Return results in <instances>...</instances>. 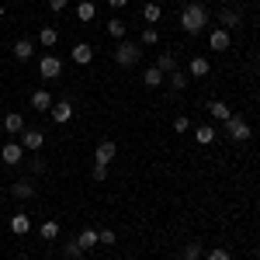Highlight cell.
<instances>
[{"instance_id": "f35d334b", "label": "cell", "mask_w": 260, "mask_h": 260, "mask_svg": "<svg viewBox=\"0 0 260 260\" xmlns=\"http://www.w3.org/2000/svg\"><path fill=\"white\" fill-rule=\"evenodd\" d=\"M0 18H4V4H0Z\"/></svg>"}, {"instance_id": "f546056e", "label": "cell", "mask_w": 260, "mask_h": 260, "mask_svg": "<svg viewBox=\"0 0 260 260\" xmlns=\"http://www.w3.org/2000/svg\"><path fill=\"white\" fill-rule=\"evenodd\" d=\"M62 253H66V260H80L83 257V250H80V243H77V240L62 243Z\"/></svg>"}, {"instance_id": "d6986e66", "label": "cell", "mask_w": 260, "mask_h": 260, "mask_svg": "<svg viewBox=\"0 0 260 260\" xmlns=\"http://www.w3.org/2000/svg\"><path fill=\"white\" fill-rule=\"evenodd\" d=\"M219 21H222V28L229 31V28H236V24H240V11H233V7H222V11H219Z\"/></svg>"}, {"instance_id": "52a82bcc", "label": "cell", "mask_w": 260, "mask_h": 260, "mask_svg": "<svg viewBox=\"0 0 260 260\" xmlns=\"http://www.w3.org/2000/svg\"><path fill=\"white\" fill-rule=\"evenodd\" d=\"M0 160L7 163V167H18V163L24 160V146H21V142H7V146L0 149Z\"/></svg>"}, {"instance_id": "7bdbcfd3", "label": "cell", "mask_w": 260, "mask_h": 260, "mask_svg": "<svg viewBox=\"0 0 260 260\" xmlns=\"http://www.w3.org/2000/svg\"><path fill=\"white\" fill-rule=\"evenodd\" d=\"M0 121H4V118H0Z\"/></svg>"}, {"instance_id": "ba28073f", "label": "cell", "mask_w": 260, "mask_h": 260, "mask_svg": "<svg viewBox=\"0 0 260 260\" xmlns=\"http://www.w3.org/2000/svg\"><path fill=\"white\" fill-rule=\"evenodd\" d=\"M70 59L77 62V66H87V62L94 59V45H90V42H77L73 52H70Z\"/></svg>"}, {"instance_id": "4316f807", "label": "cell", "mask_w": 260, "mask_h": 260, "mask_svg": "<svg viewBox=\"0 0 260 260\" xmlns=\"http://www.w3.org/2000/svg\"><path fill=\"white\" fill-rule=\"evenodd\" d=\"M160 18H163L160 4H146V7H142V21H149V28H153V24H156Z\"/></svg>"}, {"instance_id": "d6a6232c", "label": "cell", "mask_w": 260, "mask_h": 260, "mask_svg": "<svg viewBox=\"0 0 260 260\" xmlns=\"http://www.w3.org/2000/svg\"><path fill=\"white\" fill-rule=\"evenodd\" d=\"M205 260H233V257H229V250L215 246V250H208V253H205Z\"/></svg>"}, {"instance_id": "ab89813d", "label": "cell", "mask_w": 260, "mask_h": 260, "mask_svg": "<svg viewBox=\"0 0 260 260\" xmlns=\"http://www.w3.org/2000/svg\"><path fill=\"white\" fill-rule=\"evenodd\" d=\"M257 62H260V49H257Z\"/></svg>"}, {"instance_id": "74e56055", "label": "cell", "mask_w": 260, "mask_h": 260, "mask_svg": "<svg viewBox=\"0 0 260 260\" xmlns=\"http://www.w3.org/2000/svg\"><path fill=\"white\" fill-rule=\"evenodd\" d=\"M222 4H225V7H229V4H236V0H222Z\"/></svg>"}, {"instance_id": "277c9868", "label": "cell", "mask_w": 260, "mask_h": 260, "mask_svg": "<svg viewBox=\"0 0 260 260\" xmlns=\"http://www.w3.org/2000/svg\"><path fill=\"white\" fill-rule=\"evenodd\" d=\"M39 77H42V80H59V77H62V59H59V56H52V52L42 56V59H39Z\"/></svg>"}, {"instance_id": "7402d4cb", "label": "cell", "mask_w": 260, "mask_h": 260, "mask_svg": "<svg viewBox=\"0 0 260 260\" xmlns=\"http://www.w3.org/2000/svg\"><path fill=\"white\" fill-rule=\"evenodd\" d=\"M77 243H80L83 253H87V250H94V246H98V229H83L80 236H77Z\"/></svg>"}, {"instance_id": "1f68e13d", "label": "cell", "mask_w": 260, "mask_h": 260, "mask_svg": "<svg viewBox=\"0 0 260 260\" xmlns=\"http://www.w3.org/2000/svg\"><path fill=\"white\" fill-rule=\"evenodd\" d=\"M98 246H115V233L111 229H98Z\"/></svg>"}, {"instance_id": "d590c367", "label": "cell", "mask_w": 260, "mask_h": 260, "mask_svg": "<svg viewBox=\"0 0 260 260\" xmlns=\"http://www.w3.org/2000/svg\"><path fill=\"white\" fill-rule=\"evenodd\" d=\"M49 11H56V14L66 11V0H49Z\"/></svg>"}, {"instance_id": "30bf717a", "label": "cell", "mask_w": 260, "mask_h": 260, "mask_svg": "<svg viewBox=\"0 0 260 260\" xmlns=\"http://www.w3.org/2000/svg\"><path fill=\"white\" fill-rule=\"evenodd\" d=\"M11 52H14V59H18V62H28L31 56H35V42H31V39H18Z\"/></svg>"}, {"instance_id": "4dcf8cb0", "label": "cell", "mask_w": 260, "mask_h": 260, "mask_svg": "<svg viewBox=\"0 0 260 260\" xmlns=\"http://www.w3.org/2000/svg\"><path fill=\"white\" fill-rule=\"evenodd\" d=\"M156 42H160V31H156V28H146L139 35V45H156Z\"/></svg>"}, {"instance_id": "d4e9b609", "label": "cell", "mask_w": 260, "mask_h": 260, "mask_svg": "<svg viewBox=\"0 0 260 260\" xmlns=\"http://www.w3.org/2000/svg\"><path fill=\"white\" fill-rule=\"evenodd\" d=\"M104 31H108V35H111V39H115V42H121V39H125V21L111 18V21H108V24H104Z\"/></svg>"}, {"instance_id": "836d02e7", "label": "cell", "mask_w": 260, "mask_h": 260, "mask_svg": "<svg viewBox=\"0 0 260 260\" xmlns=\"http://www.w3.org/2000/svg\"><path fill=\"white\" fill-rule=\"evenodd\" d=\"M187 128H191V118L187 115H177L174 118V132H187Z\"/></svg>"}, {"instance_id": "cb8c5ba5", "label": "cell", "mask_w": 260, "mask_h": 260, "mask_svg": "<svg viewBox=\"0 0 260 260\" xmlns=\"http://www.w3.org/2000/svg\"><path fill=\"white\" fill-rule=\"evenodd\" d=\"M11 191H14V198H21V201L35 198V187H31V180H18V184H14Z\"/></svg>"}, {"instance_id": "5bb4252c", "label": "cell", "mask_w": 260, "mask_h": 260, "mask_svg": "<svg viewBox=\"0 0 260 260\" xmlns=\"http://www.w3.org/2000/svg\"><path fill=\"white\" fill-rule=\"evenodd\" d=\"M0 125H4V132H11V136H21V132H24V118H21L18 111L4 115V121H0Z\"/></svg>"}, {"instance_id": "b9f144b4", "label": "cell", "mask_w": 260, "mask_h": 260, "mask_svg": "<svg viewBox=\"0 0 260 260\" xmlns=\"http://www.w3.org/2000/svg\"><path fill=\"white\" fill-rule=\"evenodd\" d=\"M80 260H87V257H80Z\"/></svg>"}, {"instance_id": "3957f363", "label": "cell", "mask_w": 260, "mask_h": 260, "mask_svg": "<svg viewBox=\"0 0 260 260\" xmlns=\"http://www.w3.org/2000/svg\"><path fill=\"white\" fill-rule=\"evenodd\" d=\"M142 56V49H139V42H128V39H121L118 42V49H115V62L118 66H136Z\"/></svg>"}, {"instance_id": "44dd1931", "label": "cell", "mask_w": 260, "mask_h": 260, "mask_svg": "<svg viewBox=\"0 0 260 260\" xmlns=\"http://www.w3.org/2000/svg\"><path fill=\"white\" fill-rule=\"evenodd\" d=\"M194 142H201V146L215 142V125H198V128H194Z\"/></svg>"}, {"instance_id": "60d3db41", "label": "cell", "mask_w": 260, "mask_h": 260, "mask_svg": "<svg viewBox=\"0 0 260 260\" xmlns=\"http://www.w3.org/2000/svg\"><path fill=\"white\" fill-rule=\"evenodd\" d=\"M0 253H4V246H0Z\"/></svg>"}, {"instance_id": "e575fe53", "label": "cell", "mask_w": 260, "mask_h": 260, "mask_svg": "<svg viewBox=\"0 0 260 260\" xmlns=\"http://www.w3.org/2000/svg\"><path fill=\"white\" fill-rule=\"evenodd\" d=\"M90 177L98 180V184H101V180H108V167H101V163H94V170H90Z\"/></svg>"}, {"instance_id": "484cf974", "label": "cell", "mask_w": 260, "mask_h": 260, "mask_svg": "<svg viewBox=\"0 0 260 260\" xmlns=\"http://www.w3.org/2000/svg\"><path fill=\"white\" fill-rule=\"evenodd\" d=\"M156 70H163L167 77L177 70V59H174V52H160V59H156Z\"/></svg>"}, {"instance_id": "ac0fdd59", "label": "cell", "mask_w": 260, "mask_h": 260, "mask_svg": "<svg viewBox=\"0 0 260 260\" xmlns=\"http://www.w3.org/2000/svg\"><path fill=\"white\" fill-rule=\"evenodd\" d=\"M56 42H59V28H52V24H45V28L39 31V45H45V49H52Z\"/></svg>"}, {"instance_id": "2e32d148", "label": "cell", "mask_w": 260, "mask_h": 260, "mask_svg": "<svg viewBox=\"0 0 260 260\" xmlns=\"http://www.w3.org/2000/svg\"><path fill=\"white\" fill-rule=\"evenodd\" d=\"M208 115H212L215 121H229L233 118V108H229L225 101H212V104H208Z\"/></svg>"}, {"instance_id": "83f0119b", "label": "cell", "mask_w": 260, "mask_h": 260, "mask_svg": "<svg viewBox=\"0 0 260 260\" xmlns=\"http://www.w3.org/2000/svg\"><path fill=\"white\" fill-rule=\"evenodd\" d=\"M187 80H191L187 73H180V70H174V73H170V87H174V94H180V90H187Z\"/></svg>"}, {"instance_id": "5b68a950", "label": "cell", "mask_w": 260, "mask_h": 260, "mask_svg": "<svg viewBox=\"0 0 260 260\" xmlns=\"http://www.w3.org/2000/svg\"><path fill=\"white\" fill-rule=\"evenodd\" d=\"M21 146H24V153H39L42 146H45V136H42L39 128H24V132H21Z\"/></svg>"}, {"instance_id": "6da1fadb", "label": "cell", "mask_w": 260, "mask_h": 260, "mask_svg": "<svg viewBox=\"0 0 260 260\" xmlns=\"http://www.w3.org/2000/svg\"><path fill=\"white\" fill-rule=\"evenodd\" d=\"M205 24H208V11H205V4H187L184 11H180V31H187V35H198L205 31Z\"/></svg>"}, {"instance_id": "ffe728a7", "label": "cell", "mask_w": 260, "mask_h": 260, "mask_svg": "<svg viewBox=\"0 0 260 260\" xmlns=\"http://www.w3.org/2000/svg\"><path fill=\"white\" fill-rule=\"evenodd\" d=\"M94 14H98V4L94 0H80L77 4V18L80 21H94Z\"/></svg>"}, {"instance_id": "8d00e7d4", "label": "cell", "mask_w": 260, "mask_h": 260, "mask_svg": "<svg viewBox=\"0 0 260 260\" xmlns=\"http://www.w3.org/2000/svg\"><path fill=\"white\" fill-rule=\"evenodd\" d=\"M125 4H128V0H108V7H115V11H121Z\"/></svg>"}, {"instance_id": "e0dca14e", "label": "cell", "mask_w": 260, "mask_h": 260, "mask_svg": "<svg viewBox=\"0 0 260 260\" xmlns=\"http://www.w3.org/2000/svg\"><path fill=\"white\" fill-rule=\"evenodd\" d=\"M28 104H31L35 111H49V108H52V94H49V90H35V94L28 98Z\"/></svg>"}, {"instance_id": "7c38bea8", "label": "cell", "mask_w": 260, "mask_h": 260, "mask_svg": "<svg viewBox=\"0 0 260 260\" xmlns=\"http://www.w3.org/2000/svg\"><path fill=\"white\" fill-rule=\"evenodd\" d=\"M208 45H212L215 52H225V49L233 45V39H229V31H225V28H215V31L208 35Z\"/></svg>"}, {"instance_id": "8fae6325", "label": "cell", "mask_w": 260, "mask_h": 260, "mask_svg": "<svg viewBox=\"0 0 260 260\" xmlns=\"http://www.w3.org/2000/svg\"><path fill=\"white\" fill-rule=\"evenodd\" d=\"M208 73H212V62L205 59V56H194V59L187 62V77L198 80V77H208Z\"/></svg>"}, {"instance_id": "4fadbf2b", "label": "cell", "mask_w": 260, "mask_h": 260, "mask_svg": "<svg viewBox=\"0 0 260 260\" xmlns=\"http://www.w3.org/2000/svg\"><path fill=\"white\" fill-rule=\"evenodd\" d=\"M163 80H167V73L156 70V66H146V70H142V83H146V87L156 90V87H163Z\"/></svg>"}, {"instance_id": "9c48e42d", "label": "cell", "mask_w": 260, "mask_h": 260, "mask_svg": "<svg viewBox=\"0 0 260 260\" xmlns=\"http://www.w3.org/2000/svg\"><path fill=\"white\" fill-rule=\"evenodd\" d=\"M49 111H52V121H56V125H66V121L73 118V104H70V101H56Z\"/></svg>"}, {"instance_id": "7a4b0ae2", "label": "cell", "mask_w": 260, "mask_h": 260, "mask_svg": "<svg viewBox=\"0 0 260 260\" xmlns=\"http://www.w3.org/2000/svg\"><path fill=\"white\" fill-rule=\"evenodd\" d=\"M222 132H225L233 142H246L250 139V121L243 118V115H233L229 121H222Z\"/></svg>"}, {"instance_id": "f1b7e54d", "label": "cell", "mask_w": 260, "mask_h": 260, "mask_svg": "<svg viewBox=\"0 0 260 260\" xmlns=\"http://www.w3.org/2000/svg\"><path fill=\"white\" fill-rule=\"evenodd\" d=\"M201 257H205V246H201V243H187L180 260H201Z\"/></svg>"}, {"instance_id": "9a60e30c", "label": "cell", "mask_w": 260, "mask_h": 260, "mask_svg": "<svg viewBox=\"0 0 260 260\" xmlns=\"http://www.w3.org/2000/svg\"><path fill=\"white\" fill-rule=\"evenodd\" d=\"M28 229H31V219H28L24 212H14V215H11V233H14V236H28Z\"/></svg>"}, {"instance_id": "8992f818", "label": "cell", "mask_w": 260, "mask_h": 260, "mask_svg": "<svg viewBox=\"0 0 260 260\" xmlns=\"http://www.w3.org/2000/svg\"><path fill=\"white\" fill-rule=\"evenodd\" d=\"M118 156V146L111 139H104V142H98V149H94V163H101V167H108V163Z\"/></svg>"}, {"instance_id": "603a6c76", "label": "cell", "mask_w": 260, "mask_h": 260, "mask_svg": "<svg viewBox=\"0 0 260 260\" xmlns=\"http://www.w3.org/2000/svg\"><path fill=\"white\" fill-rule=\"evenodd\" d=\"M39 236H42V240H56V236H59V222H56V219H45L39 225Z\"/></svg>"}]
</instances>
